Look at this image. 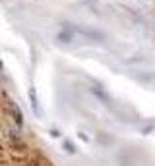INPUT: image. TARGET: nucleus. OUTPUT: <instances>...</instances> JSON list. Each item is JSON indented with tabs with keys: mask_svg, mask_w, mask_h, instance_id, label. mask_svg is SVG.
<instances>
[{
	"mask_svg": "<svg viewBox=\"0 0 155 166\" xmlns=\"http://www.w3.org/2000/svg\"><path fill=\"white\" fill-rule=\"evenodd\" d=\"M10 108H12V112H14V116H16V122H18V124H21V114H19V110H18V106H16V104H14V103H12V100H10Z\"/></svg>",
	"mask_w": 155,
	"mask_h": 166,
	"instance_id": "nucleus-1",
	"label": "nucleus"
}]
</instances>
